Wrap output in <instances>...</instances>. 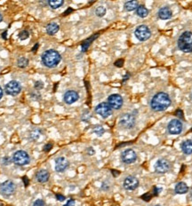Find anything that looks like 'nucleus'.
I'll return each mask as SVG.
<instances>
[{"label": "nucleus", "instance_id": "nucleus-40", "mask_svg": "<svg viewBox=\"0 0 192 206\" xmlns=\"http://www.w3.org/2000/svg\"><path fill=\"white\" fill-rule=\"evenodd\" d=\"M56 198H57L58 201H60V202H63L65 200V196H62V195H60V194H57L56 195Z\"/></svg>", "mask_w": 192, "mask_h": 206}, {"label": "nucleus", "instance_id": "nucleus-14", "mask_svg": "<svg viewBox=\"0 0 192 206\" xmlns=\"http://www.w3.org/2000/svg\"><path fill=\"white\" fill-rule=\"evenodd\" d=\"M170 163L169 161L166 159H159L157 161L155 164V171L157 173H165L169 171L170 169Z\"/></svg>", "mask_w": 192, "mask_h": 206}, {"label": "nucleus", "instance_id": "nucleus-22", "mask_svg": "<svg viewBox=\"0 0 192 206\" xmlns=\"http://www.w3.org/2000/svg\"><path fill=\"white\" fill-rule=\"evenodd\" d=\"M125 10L127 12H132L133 10H136L138 8L139 5L137 1H128L125 4Z\"/></svg>", "mask_w": 192, "mask_h": 206}, {"label": "nucleus", "instance_id": "nucleus-31", "mask_svg": "<svg viewBox=\"0 0 192 206\" xmlns=\"http://www.w3.org/2000/svg\"><path fill=\"white\" fill-rule=\"evenodd\" d=\"M90 117H91V115L89 114L88 111H85L83 113V115H82V120L85 121V122H88L89 119H90Z\"/></svg>", "mask_w": 192, "mask_h": 206}, {"label": "nucleus", "instance_id": "nucleus-12", "mask_svg": "<svg viewBox=\"0 0 192 206\" xmlns=\"http://www.w3.org/2000/svg\"><path fill=\"white\" fill-rule=\"evenodd\" d=\"M137 159V155L133 149H125L121 154V160L126 164H130L134 163Z\"/></svg>", "mask_w": 192, "mask_h": 206}, {"label": "nucleus", "instance_id": "nucleus-37", "mask_svg": "<svg viewBox=\"0 0 192 206\" xmlns=\"http://www.w3.org/2000/svg\"><path fill=\"white\" fill-rule=\"evenodd\" d=\"M114 64H115L116 67H118V68H121V67L123 66L124 61H123V60H117V61H116Z\"/></svg>", "mask_w": 192, "mask_h": 206}, {"label": "nucleus", "instance_id": "nucleus-17", "mask_svg": "<svg viewBox=\"0 0 192 206\" xmlns=\"http://www.w3.org/2000/svg\"><path fill=\"white\" fill-rule=\"evenodd\" d=\"M50 174L48 172V171H46L45 169L39 170V172L36 173V180L39 181V183H46L49 180Z\"/></svg>", "mask_w": 192, "mask_h": 206}, {"label": "nucleus", "instance_id": "nucleus-30", "mask_svg": "<svg viewBox=\"0 0 192 206\" xmlns=\"http://www.w3.org/2000/svg\"><path fill=\"white\" fill-rule=\"evenodd\" d=\"M29 37H30V33H29V31L26 30L21 31L20 34H19V38L21 40H25V39L29 38Z\"/></svg>", "mask_w": 192, "mask_h": 206}, {"label": "nucleus", "instance_id": "nucleus-42", "mask_svg": "<svg viewBox=\"0 0 192 206\" xmlns=\"http://www.w3.org/2000/svg\"><path fill=\"white\" fill-rule=\"evenodd\" d=\"M175 115H176L179 118H183V113H182V111L181 109L177 110L176 112H175Z\"/></svg>", "mask_w": 192, "mask_h": 206}, {"label": "nucleus", "instance_id": "nucleus-49", "mask_svg": "<svg viewBox=\"0 0 192 206\" xmlns=\"http://www.w3.org/2000/svg\"><path fill=\"white\" fill-rule=\"evenodd\" d=\"M128 78H129V74H127V75H126V76H124L123 82H125V81H126V80H127V79H128Z\"/></svg>", "mask_w": 192, "mask_h": 206}, {"label": "nucleus", "instance_id": "nucleus-3", "mask_svg": "<svg viewBox=\"0 0 192 206\" xmlns=\"http://www.w3.org/2000/svg\"><path fill=\"white\" fill-rule=\"evenodd\" d=\"M177 45L181 51L184 53H192V32H183L178 39Z\"/></svg>", "mask_w": 192, "mask_h": 206}, {"label": "nucleus", "instance_id": "nucleus-27", "mask_svg": "<svg viewBox=\"0 0 192 206\" xmlns=\"http://www.w3.org/2000/svg\"><path fill=\"white\" fill-rule=\"evenodd\" d=\"M92 131H93V132H94L97 136H102L103 133L105 132L104 128H103L101 125H95V126L93 127Z\"/></svg>", "mask_w": 192, "mask_h": 206}, {"label": "nucleus", "instance_id": "nucleus-46", "mask_svg": "<svg viewBox=\"0 0 192 206\" xmlns=\"http://www.w3.org/2000/svg\"><path fill=\"white\" fill-rule=\"evenodd\" d=\"M71 12H73V9L72 8H69L66 12H64V15H67L69 13H71Z\"/></svg>", "mask_w": 192, "mask_h": 206}, {"label": "nucleus", "instance_id": "nucleus-25", "mask_svg": "<svg viewBox=\"0 0 192 206\" xmlns=\"http://www.w3.org/2000/svg\"><path fill=\"white\" fill-rule=\"evenodd\" d=\"M63 4H64L63 0H50V1H48V5L53 9H57V8L61 7Z\"/></svg>", "mask_w": 192, "mask_h": 206}, {"label": "nucleus", "instance_id": "nucleus-18", "mask_svg": "<svg viewBox=\"0 0 192 206\" xmlns=\"http://www.w3.org/2000/svg\"><path fill=\"white\" fill-rule=\"evenodd\" d=\"M157 15L161 20H168L170 18H172L173 12L169 7L165 6V7H162L159 9V11L157 13Z\"/></svg>", "mask_w": 192, "mask_h": 206}, {"label": "nucleus", "instance_id": "nucleus-13", "mask_svg": "<svg viewBox=\"0 0 192 206\" xmlns=\"http://www.w3.org/2000/svg\"><path fill=\"white\" fill-rule=\"evenodd\" d=\"M123 186L126 190H134L139 186L138 179L134 176H127L124 180Z\"/></svg>", "mask_w": 192, "mask_h": 206}, {"label": "nucleus", "instance_id": "nucleus-4", "mask_svg": "<svg viewBox=\"0 0 192 206\" xmlns=\"http://www.w3.org/2000/svg\"><path fill=\"white\" fill-rule=\"evenodd\" d=\"M13 162L16 165L24 166V165H27V164H30L31 157H30L29 154L26 152V151L18 150L13 156Z\"/></svg>", "mask_w": 192, "mask_h": 206}, {"label": "nucleus", "instance_id": "nucleus-29", "mask_svg": "<svg viewBox=\"0 0 192 206\" xmlns=\"http://www.w3.org/2000/svg\"><path fill=\"white\" fill-rule=\"evenodd\" d=\"M40 135H41V131L39 130V129H36L31 133V139L32 140H37L40 137Z\"/></svg>", "mask_w": 192, "mask_h": 206}, {"label": "nucleus", "instance_id": "nucleus-43", "mask_svg": "<svg viewBox=\"0 0 192 206\" xmlns=\"http://www.w3.org/2000/svg\"><path fill=\"white\" fill-rule=\"evenodd\" d=\"M86 152H87V154H88L89 156H92V155H94V153H95L92 147H88V148L86 149Z\"/></svg>", "mask_w": 192, "mask_h": 206}, {"label": "nucleus", "instance_id": "nucleus-11", "mask_svg": "<svg viewBox=\"0 0 192 206\" xmlns=\"http://www.w3.org/2000/svg\"><path fill=\"white\" fill-rule=\"evenodd\" d=\"M15 191V185L12 180H6L0 185V192L3 196H9Z\"/></svg>", "mask_w": 192, "mask_h": 206}, {"label": "nucleus", "instance_id": "nucleus-48", "mask_svg": "<svg viewBox=\"0 0 192 206\" xmlns=\"http://www.w3.org/2000/svg\"><path fill=\"white\" fill-rule=\"evenodd\" d=\"M3 89L1 88V86H0V99H2V97H3Z\"/></svg>", "mask_w": 192, "mask_h": 206}, {"label": "nucleus", "instance_id": "nucleus-35", "mask_svg": "<svg viewBox=\"0 0 192 206\" xmlns=\"http://www.w3.org/2000/svg\"><path fill=\"white\" fill-rule=\"evenodd\" d=\"M13 161V158H10L9 156H6V157H4L3 158V164H5V165H8V164H11V162Z\"/></svg>", "mask_w": 192, "mask_h": 206}, {"label": "nucleus", "instance_id": "nucleus-24", "mask_svg": "<svg viewBox=\"0 0 192 206\" xmlns=\"http://www.w3.org/2000/svg\"><path fill=\"white\" fill-rule=\"evenodd\" d=\"M99 35L98 34H96V35H94V37H92V38H88V39H86L85 41L83 42V44H82V51L83 52H85L87 49H88V47L90 46V45L92 44V42L95 39V38H97Z\"/></svg>", "mask_w": 192, "mask_h": 206}, {"label": "nucleus", "instance_id": "nucleus-10", "mask_svg": "<svg viewBox=\"0 0 192 206\" xmlns=\"http://www.w3.org/2000/svg\"><path fill=\"white\" fill-rule=\"evenodd\" d=\"M124 100L121 95L119 94H111L108 98V104L114 109H119L123 106Z\"/></svg>", "mask_w": 192, "mask_h": 206}, {"label": "nucleus", "instance_id": "nucleus-15", "mask_svg": "<svg viewBox=\"0 0 192 206\" xmlns=\"http://www.w3.org/2000/svg\"><path fill=\"white\" fill-rule=\"evenodd\" d=\"M69 163L65 157H58L55 159V164H54V168L57 172H63L66 169L69 167Z\"/></svg>", "mask_w": 192, "mask_h": 206}, {"label": "nucleus", "instance_id": "nucleus-7", "mask_svg": "<svg viewBox=\"0 0 192 206\" xmlns=\"http://www.w3.org/2000/svg\"><path fill=\"white\" fill-rule=\"evenodd\" d=\"M5 90H6V92L7 93L8 95L16 96L22 91V86H21V84L19 82H17L15 80H13V81H10L8 84H6Z\"/></svg>", "mask_w": 192, "mask_h": 206}, {"label": "nucleus", "instance_id": "nucleus-1", "mask_svg": "<svg viewBox=\"0 0 192 206\" xmlns=\"http://www.w3.org/2000/svg\"><path fill=\"white\" fill-rule=\"evenodd\" d=\"M171 105V99L165 92H157L150 101V107L154 111H164Z\"/></svg>", "mask_w": 192, "mask_h": 206}, {"label": "nucleus", "instance_id": "nucleus-44", "mask_svg": "<svg viewBox=\"0 0 192 206\" xmlns=\"http://www.w3.org/2000/svg\"><path fill=\"white\" fill-rule=\"evenodd\" d=\"M111 173L113 174V176H114L115 178L116 177H117V176L120 174V172H117L116 170H111Z\"/></svg>", "mask_w": 192, "mask_h": 206}, {"label": "nucleus", "instance_id": "nucleus-26", "mask_svg": "<svg viewBox=\"0 0 192 206\" xmlns=\"http://www.w3.org/2000/svg\"><path fill=\"white\" fill-rule=\"evenodd\" d=\"M17 64H18V67H20L22 69H24V68H26L28 66L29 60L27 58H25V57H21L17 61Z\"/></svg>", "mask_w": 192, "mask_h": 206}, {"label": "nucleus", "instance_id": "nucleus-5", "mask_svg": "<svg viewBox=\"0 0 192 206\" xmlns=\"http://www.w3.org/2000/svg\"><path fill=\"white\" fill-rule=\"evenodd\" d=\"M134 35L140 41H146L151 37V31L146 25H140L134 31Z\"/></svg>", "mask_w": 192, "mask_h": 206}, {"label": "nucleus", "instance_id": "nucleus-9", "mask_svg": "<svg viewBox=\"0 0 192 206\" xmlns=\"http://www.w3.org/2000/svg\"><path fill=\"white\" fill-rule=\"evenodd\" d=\"M95 112L100 115L103 118H107L110 115L112 114V108L111 107L106 103V102H101L98 104L95 107Z\"/></svg>", "mask_w": 192, "mask_h": 206}, {"label": "nucleus", "instance_id": "nucleus-50", "mask_svg": "<svg viewBox=\"0 0 192 206\" xmlns=\"http://www.w3.org/2000/svg\"><path fill=\"white\" fill-rule=\"evenodd\" d=\"M2 20H3V17H2V15H1V14H0V22H2Z\"/></svg>", "mask_w": 192, "mask_h": 206}, {"label": "nucleus", "instance_id": "nucleus-53", "mask_svg": "<svg viewBox=\"0 0 192 206\" xmlns=\"http://www.w3.org/2000/svg\"><path fill=\"white\" fill-rule=\"evenodd\" d=\"M191 131H192V129H191Z\"/></svg>", "mask_w": 192, "mask_h": 206}, {"label": "nucleus", "instance_id": "nucleus-39", "mask_svg": "<svg viewBox=\"0 0 192 206\" xmlns=\"http://www.w3.org/2000/svg\"><path fill=\"white\" fill-rule=\"evenodd\" d=\"M162 189L161 188H153V196H158L159 195V193H160V191Z\"/></svg>", "mask_w": 192, "mask_h": 206}, {"label": "nucleus", "instance_id": "nucleus-16", "mask_svg": "<svg viewBox=\"0 0 192 206\" xmlns=\"http://www.w3.org/2000/svg\"><path fill=\"white\" fill-rule=\"evenodd\" d=\"M79 99V95L76 91L74 90H69L67 91L64 94L63 99L67 104H73L77 101V99Z\"/></svg>", "mask_w": 192, "mask_h": 206}, {"label": "nucleus", "instance_id": "nucleus-23", "mask_svg": "<svg viewBox=\"0 0 192 206\" xmlns=\"http://www.w3.org/2000/svg\"><path fill=\"white\" fill-rule=\"evenodd\" d=\"M136 14L141 18H145L149 14V10L144 6H139L136 9Z\"/></svg>", "mask_w": 192, "mask_h": 206}, {"label": "nucleus", "instance_id": "nucleus-20", "mask_svg": "<svg viewBox=\"0 0 192 206\" xmlns=\"http://www.w3.org/2000/svg\"><path fill=\"white\" fill-rule=\"evenodd\" d=\"M60 30V27L57 23L55 22H51L49 23L47 26H46V32L48 35H51L53 36L54 34H56Z\"/></svg>", "mask_w": 192, "mask_h": 206}, {"label": "nucleus", "instance_id": "nucleus-19", "mask_svg": "<svg viewBox=\"0 0 192 206\" xmlns=\"http://www.w3.org/2000/svg\"><path fill=\"white\" fill-rule=\"evenodd\" d=\"M182 150L186 155L192 154V139H187L182 144Z\"/></svg>", "mask_w": 192, "mask_h": 206}, {"label": "nucleus", "instance_id": "nucleus-34", "mask_svg": "<svg viewBox=\"0 0 192 206\" xmlns=\"http://www.w3.org/2000/svg\"><path fill=\"white\" fill-rule=\"evenodd\" d=\"M52 148H53V144H52V143H47V144H46V145L44 146V147H43V149H44L45 152H49Z\"/></svg>", "mask_w": 192, "mask_h": 206}, {"label": "nucleus", "instance_id": "nucleus-47", "mask_svg": "<svg viewBox=\"0 0 192 206\" xmlns=\"http://www.w3.org/2000/svg\"><path fill=\"white\" fill-rule=\"evenodd\" d=\"M6 35H7V31H5V32H4V33L2 34V38L6 40V39H7V37H6Z\"/></svg>", "mask_w": 192, "mask_h": 206}, {"label": "nucleus", "instance_id": "nucleus-41", "mask_svg": "<svg viewBox=\"0 0 192 206\" xmlns=\"http://www.w3.org/2000/svg\"><path fill=\"white\" fill-rule=\"evenodd\" d=\"M22 180H23V182H24V185H25V187H28V186H29V184H30V180H29L28 177L24 176V177L22 178Z\"/></svg>", "mask_w": 192, "mask_h": 206}, {"label": "nucleus", "instance_id": "nucleus-2", "mask_svg": "<svg viewBox=\"0 0 192 206\" xmlns=\"http://www.w3.org/2000/svg\"><path fill=\"white\" fill-rule=\"evenodd\" d=\"M62 60V56L54 49L47 50L42 54V62L47 68L56 67Z\"/></svg>", "mask_w": 192, "mask_h": 206}, {"label": "nucleus", "instance_id": "nucleus-21", "mask_svg": "<svg viewBox=\"0 0 192 206\" xmlns=\"http://www.w3.org/2000/svg\"><path fill=\"white\" fill-rule=\"evenodd\" d=\"M175 192L177 194H180V195H183V194H186L188 191H189V187L187 186V184L184 183V182H179L177 183V185L175 186Z\"/></svg>", "mask_w": 192, "mask_h": 206}, {"label": "nucleus", "instance_id": "nucleus-33", "mask_svg": "<svg viewBox=\"0 0 192 206\" xmlns=\"http://www.w3.org/2000/svg\"><path fill=\"white\" fill-rule=\"evenodd\" d=\"M34 87H35V89H37V90H41V89L44 88V83H43L42 81H37V82L35 83Z\"/></svg>", "mask_w": 192, "mask_h": 206}, {"label": "nucleus", "instance_id": "nucleus-51", "mask_svg": "<svg viewBox=\"0 0 192 206\" xmlns=\"http://www.w3.org/2000/svg\"><path fill=\"white\" fill-rule=\"evenodd\" d=\"M190 196H191V197H192V188H191V190H190Z\"/></svg>", "mask_w": 192, "mask_h": 206}, {"label": "nucleus", "instance_id": "nucleus-6", "mask_svg": "<svg viewBox=\"0 0 192 206\" xmlns=\"http://www.w3.org/2000/svg\"><path fill=\"white\" fill-rule=\"evenodd\" d=\"M119 125L124 129H132L135 125V116L129 113L124 114L119 118Z\"/></svg>", "mask_w": 192, "mask_h": 206}, {"label": "nucleus", "instance_id": "nucleus-38", "mask_svg": "<svg viewBox=\"0 0 192 206\" xmlns=\"http://www.w3.org/2000/svg\"><path fill=\"white\" fill-rule=\"evenodd\" d=\"M64 206H75V200L74 199H69L67 202V204Z\"/></svg>", "mask_w": 192, "mask_h": 206}, {"label": "nucleus", "instance_id": "nucleus-28", "mask_svg": "<svg viewBox=\"0 0 192 206\" xmlns=\"http://www.w3.org/2000/svg\"><path fill=\"white\" fill-rule=\"evenodd\" d=\"M95 14L98 17H103L106 14V8L104 6H98L95 9Z\"/></svg>", "mask_w": 192, "mask_h": 206}, {"label": "nucleus", "instance_id": "nucleus-36", "mask_svg": "<svg viewBox=\"0 0 192 206\" xmlns=\"http://www.w3.org/2000/svg\"><path fill=\"white\" fill-rule=\"evenodd\" d=\"M152 197V196L150 195V193H147L145 195H143L142 196H141V198L143 199V200H145V201H149L150 199Z\"/></svg>", "mask_w": 192, "mask_h": 206}, {"label": "nucleus", "instance_id": "nucleus-32", "mask_svg": "<svg viewBox=\"0 0 192 206\" xmlns=\"http://www.w3.org/2000/svg\"><path fill=\"white\" fill-rule=\"evenodd\" d=\"M33 206H46V203L42 200V199H37L34 204Z\"/></svg>", "mask_w": 192, "mask_h": 206}, {"label": "nucleus", "instance_id": "nucleus-45", "mask_svg": "<svg viewBox=\"0 0 192 206\" xmlns=\"http://www.w3.org/2000/svg\"><path fill=\"white\" fill-rule=\"evenodd\" d=\"M39 43H37V44L35 45V46H34V47L32 48V52H33V53L37 52V50H38V48H39Z\"/></svg>", "mask_w": 192, "mask_h": 206}, {"label": "nucleus", "instance_id": "nucleus-8", "mask_svg": "<svg viewBox=\"0 0 192 206\" xmlns=\"http://www.w3.org/2000/svg\"><path fill=\"white\" fill-rule=\"evenodd\" d=\"M182 123L180 121V119H173L171 120L167 125V130L170 134L173 135H176V134H180L182 131Z\"/></svg>", "mask_w": 192, "mask_h": 206}, {"label": "nucleus", "instance_id": "nucleus-52", "mask_svg": "<svg viewBox=\"0 0 192 206\" xmlns=\"http://www.w3.org/2000/svg\"><path fill=\"white\" fill-rule=\"evenodd\" d=\"M156 206H160V205H156Z\"/></svg>", "mask_w": 192, "mask_h": 206}]
</instances>
